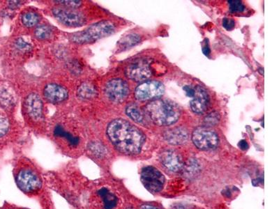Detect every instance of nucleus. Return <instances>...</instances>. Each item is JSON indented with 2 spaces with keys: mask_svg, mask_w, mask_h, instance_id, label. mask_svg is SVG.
<instances>
[{
  "mask_svg": "<svg viewBox=\"0 0 279 209\" xmlns=\"http://www.w3.org/2000/svg\"><path fill=\"white\" fill-rule=\"evenodd\" d=\"M141 209H159L157 207L149 204H144L141 206Z\"/></svg>",
  "mask_w": 279,
  "mask_h": 209,
  "instance_id": "7c9ffc66",
  "label": "nucleus"
},
{
  "mask_svg": "<svg viewBox=\"0 0 279 209\" xmlns=\"http://www.w3.org/2000/svg\"><path fill=\"white\" fill-rule=\"evenodd\" d=\"M60 5L65 6V7L71 8H78L82 5V2L80 1H55Z\"/></svg>",
  "mask_w": 279,
  "mask_h": 209,
  "instance_id": "a878e982",
  "label": "nucleus"
},
{
  "mask_svg": "<svg viewBox=\"0 0 279 209\" xmlns=\"http://www.w3.org/2000/svg\"><path fill=\"white\" fill-rule=\"evenodd\" d=\"M145 112L156 125L170 126L178 122L180 109L175 103L167 100L157 99L145 107Z\"/></svg>",
  "mask_w": 279,
  "mask_h": 209,
  "instance_id": "f03ea898",
  "label": "nucleus"
},
{
  "mask_svg": "<svg viewBox=\"0 0 279 209\" xmlns=\"http://www.w3.org/2000/svg\"><path fill=\"white\" fill-rule=\"evenodd\" d=\"M165 87L160 82L147 81L140 84L135 91L136 99L140 101L157 99L164 94Z\"/></svg>",
  "mask_w": 279,
  "mask_h": 209,
  "instance_id": "0eeeda50",
  "label": "nucleus"
},
{
  "mask_svg": "<svg viewBox=\"0 0 279 209\" xmlns=\"http://www.w3.org/2000/svg\"><path fill=\"white\" fill-rule=\"evenodd\" d=\"M55 135L56 136H59V137H62L66 138L69 143L71 144V145L76 146L78 145L79 143V139L78 137H75L70 133H67L63 129L61 126H57L55 130Z\"/></svg>",
  "mask_w": 279,
  "mask_h": 209,
  "instance_id": "412c9836",
  "label": "nucleus"
},
{
  "mask_svg": "<svg viewBox=\"0 0 279 209\" xmlns=\"http://www.w3.org/2000/svg\"><path fill=\"white\" fill-rule=\"evenodd\" d=\"M140 179L145 189L151 193H159L164 187V175L154 167L147 166L142 169Z\"/></svg>",
  "mask_w": 279,
  "mask_h": 209,
  "instance_id": "423d86ee",
  "label": "nucleus"
},
{
  "mask_svg": "<svg viewBox=\"0 0 279 209\" xmlns=\"http://www.w3.org/2000/svg\"><path fill=\"white\" fill-rule=\"evenodd\" d=\"M192 141L197 148L204 151L216 149L219 143L217 133L205 127H199L194 130Z\"/></svg>",
  "mask_w": 279,
  "mask_h": 209,
  "instance_id": "39448f33",
  "label": "nucleus"
},
{
  "mask_svg": "<svg viewBox=\"0 0 279 209\" xmlns=\"http://www.w3.org/2000/svg\"><path fill=\"white\" fill-rule=\"evenodd\" d=\"M203 52L204 55L209 57L211 53L210 48H209L208 40L205 39V43L203 45Z\"/></svg>",
  "mask_w": 279,
  "mask_h": 209,
  "instance_id": "cd10ccee",
  "label": "nucleus"
},
{
  "mask_svg": "<svg viewBox=\"0 0 279 209\" xmlns=\"http://www.w3.org/2000/svg\"><path fill=\"white\" fill-rule=\"evenodd\" d=\"M94 203L99 209H115L119 203V199L109 187H103L96 191Z\"/></svg>",
  "mask_w": 279,
  "mask_h": 209,
  "instance_id": "9b49d317",
  "label": "nucleus"
},
{
  "mask_svg": "<svg viewBox=\"0 0 279 209\" xmlns=\"http://www.w3.org/2000/svg\"><path fill=\"white\" fill-rule=\"evenodd\" d=\"M108 98L115 103H121L126 99L130 94L128 84L122 79H113L108 82L105 89Z\"/></svg>",
  "mask_w": 279,
  "mask_h": 209,
  "instance_id": "1a4fd4ad",
  "label": "nucleus"
},
{
  "mask_svg": "<svg viewBox=\"0 0 279 209\" xmlns=\"http://www.w3.org/2000/svg\"><path fill=\"white\" fill-rule=\"evenodd\" d=\"M52 30L50 27L47 26H38L35 30V36L38 39H47L50 38Z\"/></svg>",
  "mask_w": 279,
  "mask_h": 209,
  "instance_id": "4be33fe9",
  "label": "nucleus"
},
{
  "mask_svg": "<svg viewBox=\"0 0 279 209\" xmlns=\"http://www.w3.org/2000/svg\"><path fill=\"white\" fill-rule=\"evenodd\" d=\"M161 164L171 172H178L182 168V157L178 152L173 150L163 151L160 155Z\"/></svg>",
  "mask_w": 279,
  "mask_h": 209,
  "instance_id": "ddd939ff",
  "label": "nucleus"
},
{
  "mask_svg": "<svg viewBox=\"0 0 279 209\" xmlns=\"http://www.w3.org/2000/svg\"><path fill=\"white\" fill-rule=\"evenodd\" d=\"M183 89L186 92V95L187 97L190 98H193L194 97V94H195V90L194 88L190 87V86H185L183 88Z\"/></svg>",
  "mask_w": 279,
  "mask_h": 209,
  "instance_id": "c85d7f7f",
  "label": "nucleus"
},
{
  "mask_svg": "<svg viewBox=\"0 0 279 209\" xmlns=\"http://www.w3.org/2000/svg\"><path fill=\"white\" fill-rule=\"evenodd\" d=\"M26 108L30 118L34 120H40L43 117V102L36 94H31L26 100Z\"/></svg>",
  "mask_w": 279,
  "mask_h": 209,
  "instance_id": "4468645a",
  "label": "nucleus"
},
{
  "mask_svg": "<svg viewBox=\"0 0 279 209\" xmlns=\"http://www.w3.org/2000/svg\"><path fill=\"white\" fill-rule=\"evenodd\" d=\"M188 137L187 131L185 128L182 127L172 128V129L166 130L164 133L165 141L171 145H182L186 143Z\"/></svg>",
  "mask_w": 279,
  "mask_h": 209,
  "instance_id": "dca6fc26",
  "label": "nucleus"
},
{
  "mask_svg": "<svg viewBox=\"0 0 279 209\" xmlns=\"http://www.w3.org/2000/svg\"><path fill=\"white\" fill-rule=\"evenodd\" d=\"M219 120H220V116H219V113L213 112L206 117L204 122H205L206 126H212L217 125Z\"/></svg>",
  "mask_w": 279,
  "mask_h": 209,
  "instance_id": "b1692460",
  "label": "nucleus"
},
{
  "mask_svg": "<svg viewBox=\"0 0 279 209\" xmlns=\"http://www.w3.org/2000/svg\"><path fill=\"white\" fill-rule=\"evenodd\" d=\"M140 41V36L137 34H128V35L122 38L121 41L119 42V47L123 50L130 49V48H132L139 43Z\"/></svg>",
  "mask_w": 279,
  "mask_h": 209,
  "instance_id": "6ab92c4d",
  "label": "nucleus"
},
{
  "mask_svg": "<svg viewBox=\"0 0 279 209\" xmlns=\"http://www.w3.org/2000/svg\"><path fill=\"white\" fill-rule=\"evenodd\" d=\"M238 146L242 150L244 151H245L249 148V145H248L247 142L244 141V140H242V141H240V143H239Z\"/></svg>",
  "mask_w": 279,
  "mask_h": 209,
  "instance_id": "c756f323",
  "label": "nucleus"
},
{
  "mask_svg": "<svg viewBox=\"0 0 279 209\" xmlns=\"http://www.w3.org/2000/svg\"><path fill=\"white\" fill-rule=\"evenodd\" d=\"M9 129V121L5 118H0V137L7 134Z\"/></svg>",
  "mask_w": 279,
  "mask_h": 209,
  "instance_id": "393cba45",
  "label": "nucleus"
},
{
  "mask_svg": "<svg viewBox=\"0 0 279 209\" xmlns=\"http://www.w3.org/2000/svg\"><path fill=\"white\" fill-rule=\"evenodd\" d=\"M195 94L190 101V108L196 114H203L207 110L209 104V98L207 91L203 87L197 86L194 88Z\"/></svg>",
  "mask_w": 279,
  "mask_h": 209,
  "instance_id": "f8f14e48",
  "label": "nucleus"
},
{
  "mask_svg": "<svg viewBox=\"0 0 279 209\" xmlns=\"http://www.w3.org/2000/svg\"><path fill=\"white\" fill-rule=\"evenodd\" d=\"M54 17L59 22L69 27H80L85 22V18L81 13L65 8H55Z\"/></svg>",
  "mask_w": 279,
  "mask_h": 209,
  "instance_id": "6e6552de",
  "label": "nucleus"
},
{
  "mask_svg": "<svg viewBox=\"0 0 279 209\" xmlns=\"http://www.w3.org/2000/svg\"><path fill=\"white\" fill-rule=\"evenodd\" d=\"M44 94L48 101L54 103L62 102L68 97L67 89L56 84H50L46 86Z\"/></svg>",
  "mask_w": 279,
  "mask_h": 209,
  "instance_id": "2eb2a0df",
  "label": "nucleus"
},
{
  "mask_svg": "<svg viewBox=\"0 0 279 209\" xmlns=\"http://www.w3.org/2000/svg\"><path fill=\"white\" fill-rule=\"evenodd\" d=\"M107 134L113 146L121 153L136 155L140 152L145 136L138 128L122 119L110 123Z\"/></svg>",
  "mask_w": 279,
  "mask_h": 209,
  "instance_id": "f257e3e1",
  "label": "nucleus"
},
{
  "mask_svg": "<svg viewBox=\"0 0 279 209\" xmlns=\"http://www.w3.org/2000/svg\"><path fill=\"white\" fill-rule=\"evenodd\" d=\"M97 95V91L93 84L90 82L82 84L78 88V96L80 99H92Z\"/></svg>",
  "mask_w": 279,
  "mask_h": 209,
  "instance_id": "f3484780",
  "label": "nucleus"
},
{
  "mask_svg": "<svg viewBox=\"0 0 279 209\" xmlns=\"http://www.w3.org/2000/svg\"><path fill=\"white\" fill-rule=\"evenodd\" d=\"M235 26V22L233 19L224 18L223 20V27L226 30L230 31L233 30Z\"/></svg>",
  "mask_w": 279,
  "mask_h": 209,
  "instance_id": "bb28decb",
  "label": "nucleus"
},
{
  "mask_svg": "<svg viewBox=\"0 0 279 209\" xmlns=\"http://www.w3.org/2000/svg\"><path fill=\"white\" fill-rule=\"evenodd\" d=\"M228 5L230 7V10L232 13H242L246 9L243 3L239 0H230L228 1Z\"/></svg>",
  "mask_w": 279,
  "mask_h": 209,
  "instance_id": "5701e85b",
  "label": "nucleus"
},
{
  "mask_svg": "<svg viewBox=\"0 0 279 209\" xmlns=\"http://www.w3.org/2000/svg\"><path fill=\"white\" fill-rule=\"evenodd\" d=\"M125 74L130 79L140 82L148 79L153 73L146 59H138L126 67Z\"/></svg>",
  "mask_w": 279,
  "mask_h": 209,
  "instance_id": "9d476101",
  "label": "nucleus"
},
{
  "mask_svg": "<svg viewBox=\"0 0 279 209\" xmlns=\"http://www.w3.org/2000/svg\"><path fill=\"white\" fill-rule=\"evenodd\" d=\"M22 21L25 26L28 28H32L38 24L39 17L36 13L28 12L23 15Z\"/></svg>",
  "mask_w": 279,
  "mask_h": 209,
  "instance_id": "aec40b11",
  "label": "nucleus"
},
{
  "mask_svg": "<svg viewBox=\"0 0 279 209\" xmlns=\"http://www.w3.org/2000/svg\"><path fill=\"white\" fill-rule=\"evenodd\" d=\"M15 182L20 191L27 195H36L41 191L43 181L41 176L30 167L21 168L15 176Z\"/></svg>",
  "mask_w": 279,
  "mask_h": 209,
  "instance_id": "20e7f679",
  "label": "nucleus"
},
{
  "mask_svg": "<svg viewBox=\"0 0 279 209\" xmlns=\"http://www.w3.org/2000/svg\"><path fill=\"white\" fill-rule=\"evenodd\" d=\"M126 114L128 118L132 119L135 122L141 124L144 121V115L142 111L140 110L139 107L136 105L131 104L126 107Z\"/></svg>",
  "mask_w": 279,
  "mask_h": 209,
  "instance_id": "a211bd4d",
  "label": "nucleus"
},
{
  "mask_svg": "<svg viewBox=\"0 0 279 209\" xmlns=\"http://www.w3.org/2000/svg\"><path fill=\"white\" fill-rule=\"evenodd\" d=\"M114 32L115 26L113 23L107 20L101 21L92 25L82 32L73 34L71 35V40L78 44L90 43L111 35Z\"/></svg>",
  "mask_w": 279,
  "mask_h": 209,
  "instance_id": "7ed1b4c3",
  "label": "nucleus"
}]
</instances>
